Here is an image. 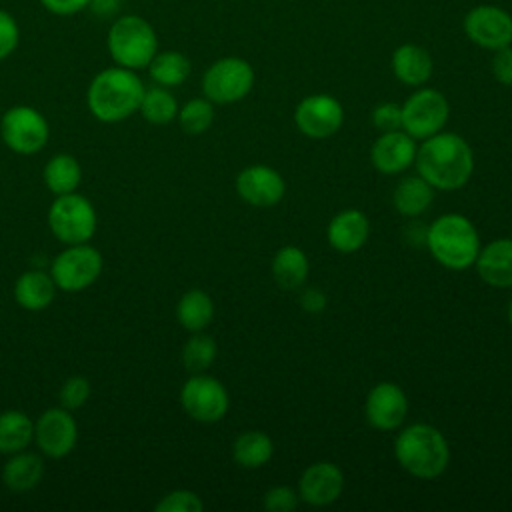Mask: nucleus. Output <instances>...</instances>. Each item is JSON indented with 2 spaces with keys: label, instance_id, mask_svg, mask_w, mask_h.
<instances>
[{
  "label": "nucleus",
  "instance_id": "obj_30",
  "mask_svg": "<svg viewBox=\"0 0 512 512\" xmlns=\"http://www.w3.org/2000/svg\"><path fill=\"white\" fill-rule=\"evenodd\" d=\"M190 70H192L190 60L178 50L156 52V56L148 64L150 78L164 88L180 86L190 76Z\"/></svg>",
  "mask_w": 512,
  "mask_h": 512
},
{
  "label": "nucleus",
  "instance_id": "obj_19",
  "mask_svg": "<svg viewBox=\"0 0 512 512\" xmlns=\"http://www.w3.org/2000/svg\"><path fill=\"white\" fill-rule=\"evenodd\" d=\"M478 276L492 288L512 286V238H496L474 260Z\"/></svg>",
  "mask_w": 512,
  "mask_h": 512
},
{
  "label": "nucleus",
  "instance_id": "obj_25",
  "mask_svg": "<svg viewBox=\"0 0 512 512\" xmlns=\"http://www.w3.org/2000/svg\"><path fill=\"white\" fill-rule=\"evenodd\" d=\"M308 258L298 246H284L272 258V276L282 290H296L308 278Z\"/></svg>",
  "mask_w": 512,
  "mask_h": 512
},
{
  "label": "nucleus",
  "instance_id": "obj_15",
  "mask_svg": "<svg viewBox=\"0 0 512 512\" xmlns=\"http://www.w3.org/2000/svg\"><path fill=\"white\" fill-rule=\"evenodd\" d=\"M366 420L376 430H396L408 414V398L398 384L380 382L370 388L364 404Z\"/></svg>",
  "mask_w": 512,
  "mask_h": 512
},
{
  "label": "nucleus",
  "instance_id": "obj_33",
  "mask_svg": "<svg viewBox=\"0 0 512 512\" xmlns=\"http://www.w3.org/2000/svg\"><path fill=\"white\" fill-rule=\"evenodd\" d=\"M178 122L186 134H202L214 122V106L208 98H192L178 108Z\"/></svg>",
  "mask_w": 512,
  "mask_h": 512
},
{
  "label": "nucleus",
  "instance_id": "obj_12",
  "mask_svg": "<svg viewBox=\"0 0 512 512\" xmlns=\"http://www.w3.org/2000/svg\"><path fill=\"white\" fill-rule=\"evenodd\" d=\"M462 28L472 44L492 52L512 44V14L496 4H478L470 8Z\"/></svg>",
  "mask_w": 512,
  "mask_h": 512
},
{
  "label": "nucleus",
  "instance_id": "obj_26",
  "mask_svg": "<svg viewBox=\"0 0 512 512\" xmlns=\"http://www.w3.org/2000/svg\"><path fill=\"white\" fill-rule=\"evenodd\" d=\"M214 318V302L204 290H188L176 304V320L188 332L204 330Z\"/></svg>",
  "mask_w": 512,
  "mask_h": 512
},
{
  "label": "nucleus",
  "instance_id": "obj_1",
  "mask_svg": "<svg viewBox=\"0 0 512 512\" xmlns=\"http://www.w3.org/2000/svg\"><path fill=\"white\" fill-rule=\"evenodd\" d=\"M418 174L440 190L462 188L474 170V154L470 144L454 132H436L424 138L414 158Z\"/></svg>",
  "mask_w": 512,
  "mask_h": 512
},
{
  "label": "nucleus",
  "instance_id": "obj_39",
  "mask_svg": "<svg viewBox=\"0 0 512 512\" xmlns=\"http://www.w3.org/2000/svg\"><path fill=\"white\" fill-rule=\"evenodd\" d=\"M492 74L494 78L504 84V86H512V44L494 50L492 56Z\"/></svg>",
  "mask_w": 512,
  "mask_h": 512
},
{
  "label": "nucleus",
  "instance_id": "obj_16",
  "mask_svg": "<svg viewBox=\"0 0 512 512\" xmlns=\"http://www.w3.org/2000/svg\"><path fill=\"white\" fill-rule=\"evenodd\" d=\"M236 192L250 206L270 208L282 200L286 184L278 170L264 164H254L236 176Z\"/></svg>",
  "mask_w": 512,
  "mask_h": 512
},
{
  "label": "nucleus",
  "instance_id": "obj_27",
  "mask_svg": "<svg viewBox=\"0 0 512 512\" xmlns=\"http://www.w3.org/2000/svg\"><path fill=\"white\" fill-rule=\"evenodd\" d=\"M34 440V422L22 410H6L0 414V452L14 454L26 450Z\"/></svg>",
  "mask_w": 512,
  "mask_h": 512
},
{
  "label": "nucleus",
  "instance_id": "obj_18",
  "mask_svg": "<svg viewBox=\"0 0 512 512\" xmlns=\"http://www.w3.org/2000/svg\"><path fill=\"white\" fill-rule=\"evenodd\" d=\"M414 158L416 142L404 130L382 132L370 150L372 166L382 174H400L414 162Z\"/></svg>",
  "mask_w": 512,
  "mask_h": 512
},
{
  "label": "nucleus",
  "instance_id": "obj_10",
  "mask_svg": "<svg viewBox=\"0 0 512 512\" xmlns=\"http://www.w3.org/2000/svg\"><path fill=\"white\" fill-rule=\"evenodd\" d=\"M450 106L442 92L434 88H418L402 104V130L412 138H428L444 128Z\"/></svg>",
  "mask_w": 512,
  "mask_h": 512
},
{
  "label": "nucleus",
  "instance_id": "obj_14",
  "mask_svg": "<svg viewBox=\"0 0 512 512\" xmlns=\"http://www.w3.org/2000/svg\"><path fill=\"white\" fill-rule=\"evenodd\" d=\"M34 440L48 458H62L76 446L78 424L66 408H48L34 424Z\"/></svg>",
  "mask_w": 512,
  "mask_h": 512
},
{
  "label": "nucleus",
  "instance_id": "obj_38",
  "mask_svg": "<svg viewBox=\"0 0 512 512\" xmlns=\"http://www.w3.org/2000/svg\"><path fill=\"white\" fill-rule=\"evenodd\" d=\"M372 124L380 132L400 130L402 128V106L394 102H382L372 110Z\"/></svg>",
  "mask_w": 512,
  "mask_h": 512
},
{
  "label": "nucleus",
  "instance_id": "obj_22",
  "mask_svg": "<svg viewBox=\"0 0 512 512\" xmlns=\"http://www.w3.org/2000/svg\"><path fill=\"white\" fill-rule=\"evenodd\" d=\"M56 294V284L50 274L42 270L22 272L14 284L16 302L30 312H38L50 306Z\"/></svg>",
  "mask_w": 512,
  "mask_h": 512
},
{
  "label": "nucleus",
  "instance_id": "obj_3",
  "mask_svg": "<svg viewBox=\"0 0 512 512\" xmlns=\"http://www.w3.org/2000/svg\"><path fill=\"white\" fill-rule=\"evenodd\" d=\"M394 456L408 474L432 480L446 470L450 462V448L438 428L418 422L406 426L396 436Z\"/></svg>",
  "mask_w": 512,
  "mask_h": 512
},
{
  "label": "nucleus",
  "instance_id": "obj_7",
  "mask_svg": "<svg viewBox=\"0 0 512 512\" xmlns=\"http://www.w3.org/2000/svg\"><path fill=\"white\" fill-rule=\"evenodd\" d=\"M254 86L252 66L238 56H224L208 66L202 76V92L212 104H232L248 96Z\"/></svg>",
  "mask_w": 512,
  "mask_h": 512
},
{
  "label": "nucleus",
  "instance_id": "obj_21",
  "mask_svg": "<svg viewBox=\"0 0 512 512\" xmlns=\"http://www.w3.org/2000/svg\"><path fill=\"white\" fill-rule=\"evenodd\" d=\"M394 76L406 86H424L434 70L432 56L418 44H400L390 60Z\"/></svg>",
  "mask_w": 512,
  "mask_h": 512
},
{
  "label": "nucleus",
  "instance_id": "obj_5",
  "mask_svg": "<svg viewBox=\"0 0 512 512\" xmlns=\"http://www.w3.org/2000/svg\"><path fill=\"white\" fill-rule=\"evenodd\" d=\"M106 46L116 66L140 70L148 68L150 60L156 56L158 36L148 20L136 14H126L112 22Z\"/></svg>",
  "mask_w": 512,
  "mask_h": 512
},
{
  "label": "nucleus",
  "instance_id": "obj_32",
  "mask_svg": "<svg viewBox=\"0 0 512 512\" xmlns=\"http://www.w3.org/2000/svg\"><path fill=\"white\" fill-rule=\"evenodd\" d=\"M216 352L218 348L212 336L202 334V330L194 332L182 348V364L188 372L200 374L212 366V362L216 360Z\"/></svg>",
  "mask_w": 512,
  "mask_h": 512
},
{
  "label": "nucleus",
  "instance_id": "obj_34",
  "mask_svg": "<svg viewBox=\"0 0 512 512\" xmlns=\"http://www.w3.org/2000/svg\"><path fill=\"white\" fill-rule=\"evenodd\" d=\"M204 504L192 490H172L156 506V512H202Z\"/></svg>",
  "mask_w": 512,
  "mask_h": 512
},
{
  "label": "nucleus",
  "instance_id": "obj_20",
  "mask_svg": "<svg viewBox=\"0 0 512 512\" xmlns=\"http://www.w3.org/2000/svg\"><path fill=\"white\" fill-rule=\"evenodd\" d=\"M368 234H370L368 218L356 208H348V210L338 212L330 220L328 230H326L330 246L338 252H344V254L360 250L366 244Z\"/></svg>",
  "mask_w": 512,
  "mask_h": 512
},
{
  "label": "nucleus",
  "instance_id": "obj_42",
  "mask_svg": "<svg viewBox=\"0 0 512 512\" xmlns=\"http://www.w3.org/2000/svg\"><path fill=\"white\" fill-rule=\"evenodd\" d=\"M508 320H510V326H512V300L508 304Z\"/></svg>",
  "mask_w": 512,
  "mask_h": 512
},
{
  "label": "nucleus",
  "instance_id": "obj_2",
  "mask_svg": "<svg viewBox=\"0 0 512 512\" xmlns=\"http://www.w3.org/2000/svg\"><path fill=\"white\" fill-rule=\"evenodd\" d=\"M144 84L140 76L124 66H112L98 72L86 92V104L100 122H122L138 112Z\"/></svg>",
  "mask_w": 512,
  "mask_h": 512
},
{
  "label": "nucleus",
  "instance_id": "obj_29",
  "mask_svg": "<svg viewBox=\"0 0 512 512\" xmlns=\"http://www.w3.org/2000/svg\"><path fill=\"white\" fill-rule=\"evenodd\" d=\"M274 452V444L268 434L260 430L242 432L232 444V456L242 468H260L264 466Z\"/></svg>",
  "mask_w": 512,
  "mask_h": 512
},
{
  "label": "nucleus",
  "instance_id": "obj_17",
  "mask_svg": "<svg viewBox=\"0 0 512 512\" xmlns=\"http://www.w3.org/2000/svg\"><path fill=\"white\" fill-rule=\"evenodd\" d=\"M344 490V474L332 462H316L308 466L298 482V496L306 504L326 506L340 498Z\"/></svg>",
  "mask_w": 512,
  "mask_h": 512
},
{
  "label": "nucleus",
  "instance_id": "obj_37",
  "mask_svg": "<svg viewBox=\"0 0 512 512\" xmlns=\"http://www.w3.org/2000/svg\"><path fill=\"white\" fill-rule=\"evenodd\" d=\"M20 42V28L14 16L0 8V60L8 58Z\"/></svg>",
  "mask_w": 512,
  "mask_h": 512
},
{
  "label": "nucleus",
  "instance_id": "obj_8",
  "mask_svg": "<svg viewBox=\"0 0 512 512\" xmlns=\"http://www.w3.org/2000/svg\"><path fill=\"white\" fill-rule=\"evenodd\" d=\"M102 272V254L90 244H68L56 254L50 276L56 288L64 292H80L96 282Z\"/></svg>",
  "mask_w": 512,
  "mask_h": 512
},
{
  "label": "nucleus",
  "instance_id": "obj_9",
  "mask_svg": "<svg viewBox=\"0 0 512 512\" xmlns=\"http://www.w3.org/2000/svg\"><path fill=\"white\" fill-rule=\"evenodd\" d=\"M0 136L16 154L40 152L50 136L46 118L32 106H12L0 120Z\"/></svg>",
  "mask_w": 512,
  "mask_h": 512
},
{
  "label": "nucleus",
  "instance_id": "obj_4",
  "mask_svg": "<svg viewBox=\"0 0 512 512\" xmlns=\"http://www.w3.org/2000/svg\"><path fill=\"white\" fill-rule=\"evenodd\" d=\"M444 268L466 270L480 252V238L474 224L462 214H442L426 228L424 242Z\"/></svg>",
  "mask_w": 512,
  "mask_h": 512
},
{
  "label": "nucleus",
  "instance_id": "obj_35",
  "mask_svg": "<svg viewBox=\"0 0 512 512\" xmlns=\"http://www.w3.org/2000/svg\"><path fill=\"white\" fill-rule=\"evenodd\" d=\"M90 398V382L84 376L68 378L60 388V404L66 410H76Z\"/></svg>",
  "mask_w": 512,
  "mask_h": 512
},
{
  "label": "nucleus",
  "instance_id": "obj_11",
  "mask_svg": "<svg viewBox=\"0 0 512 512\" xmlns=\"http://www.w3.org/2000/svg\"><path fill=\"white\" fill-rule=\"evenodd\" d=\"M180 404L184 412L196 422H218L228 412V392L224 384L206 374H194L180 390Z\"/></svg>",
  "mask_w": 512,
  "mask_h": 512
},
{
  "label": "nucleus",
  "instance_id": "obj_13",
  "mask_svg": "<svg viewBox=\"0 0 512 512\" xmlns=\"http://www.w3.org/2000/svg\"><path fill=\"white\" fill-rule=\"evenodd\" d=\"M294 122L298 130L310 138H328L340 130L344 108L330 94H312L302 98L296 106Z\"/></svg>",
  "mask_w": 512,
  "mask_h": 512
},
{
  "label": "nucleus",
  "instance_id": "obj_36",
  "mask_svg": "<svg viewBox=\"0 0 512 512\" xmlns=\"http://www.w3.org/2000/svg\"><path fill=\"white\" fill-rule=\"evenodd\" d=\"M300 496L290 486H274L264 494V508L268 512H290L298 506Z\"/></svg>",
  "mask_w": 512,
  "mask_h": 512
},
{
  "label": "nucleus",
  "instance_id": "obj_24",
  "mask_svg": "<svg viewBox=\"0 0 512 512\" xmlns=\"http://www.w3.org/2000/svg\"><path fill=\"white\" fill-rule=\"evenodd\" d=\"M434 188L418 174V176H404L394 192H392V204L402 216H420L426 212L434 200Z\"/></svg>",
  "mask_w": 512,
  "mask_h": 512
},
{
  "label": "nucleus",
  "instance_id": "obj_28",
  "mask_svg": "<svg viewBox=\"0 0 512 512\" xmlns=\"http://www.w3.org/2000/svg\"><path fill=\"white\" fill-rule=\"evenodd\" d=\"M82 180V168L72 154H56L44 166V184L56 196L76 192Z\"/></svg>",
  "mask_w": 512,
  "mask_h": 512
},
{
  "label": "nucleus",
  "instance_id": "obj_6",
  "mask_svg": "<svg viewBox=\"0 0 512 512\" xmlns=\"http://www.w3.org/2000/svg\"><path fill=\"white\" fill-rule=\"evenodd\" d=\"M48 226L62 244H84L96 232V210L82 194H62L48 210Z\"/></svg>",
  "mask_w": 512,
  "mask_h": 512
},
{
  "label": "nucleus",
  "instance_id": "obj_23",
  "mask_svg": "<svg viewBox=\"0 0 512 512\" xmlns=\"http://www.w3.org/2000/svg\"><path fill=\"white\" fill-rule=\"evenodd\" d=\"M44 476V462L34 452H14L2 468V480L12 492H28L40 484Z\"/></svg>",
  "mask_w": 512,
  "mask_h": 512
},
{
  "label": "nucleus",
  "instance_id": "obj_40",
  "mask_svg": "<svg viewBox=\"0 0 512 512\" xmlns=\"http://www.w3.org/2000/svg\"><path fill=\"white\" fill-rule=\"evenodd\" d=\"M92 0H40V4L56 16H72L90 6Z\"/></svg>",
  "mask_w": 512,
  "mask_h": 512
},
{
  "label": "nucleus",
  "instance_id": "obj_41",
  "mask_svg": "<svg viewBox=\"0 0 512 512\" xmlns=\"http://www.w3.org/2000/svg\"><path fill=\"white\" fill-rule=\"evenodd\" d=\"M326 294L320 290V288H306L302 294H300V306L302 310L310 312V314H318L326 308Z\"/></svg>",
  "mask_w": 512,
  "mask_h": 512
},
{
  "label": "nucleus",
  "instance_id": "obj_31",
  "mask_svg": "<svg viewBox=\"0 0 512 512\" xmlns=\"http://www.w3.org/2000/svg\"><path fill=\"white\" fill-rule=\"evenodd\" d=\"M138 112L150 124H168L178 116V102L168 88L154 86L144 90Z\"/></svg>",
  "mask_w": 512,
  "mask_h": 512
}]
</instances>
